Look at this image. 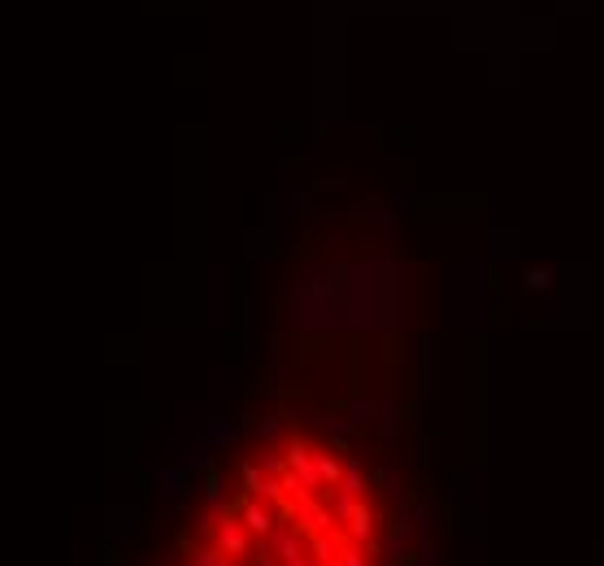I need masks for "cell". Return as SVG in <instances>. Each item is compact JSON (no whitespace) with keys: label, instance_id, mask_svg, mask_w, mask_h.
<instances>
[{"label":"cell","instance_id":"obj_1","mask_svg":"<svg viewBox=\"0 0 604 566\" xmlns=\"http://www.w3.org/2000/svg\"><path fill=\"white\" fill-rule=\"evenodd\" d=\"M379 527L361 466L326 440L287 435L243 466L178 566H379Z\"/></svg>","mask_w":604,"mask_h":566}]
</instances>
